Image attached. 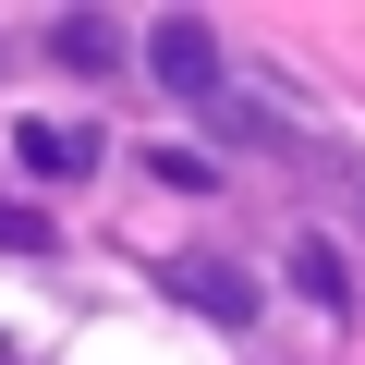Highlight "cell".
<instances>
[{
    "mask_svg": "<svg viewBox=\"0 0 365 365\" xmlns=\"http://www.w3.org/2000/svg\"><path fill=\"white\" fill-rule=\"evenodd\" d=\"M146 73H158L182 110H232V61H220V37H207L195 13H158V25H146Z\"/></svg>",
    "mask_w": 365,
    "mask_h": 365,
    "instance_id": "1",
    "label": "cell"
},
{
    "mask_svg": "<svg viewBox=\"0 0 365 365\" xmlns=\"http://www.w3.org/2000/svg\"><path fill=\"white\" fill-rule=\"evenodd\" d=\"M158 280H170L182 304H195V317H220V329H244V317H256V280H232L220 256H170Z\"/></svg>",
    "mask_w": 365,
    "mask_h": 365,
    "instance_id": "2",
    "label": "cell"
},
{
    "mask_svg": "<svg viewBox=\"0 0 365 365\" xmlns=\"http://www.w3.org/2000/svg\"><path fill=\"white\" fill-rule=\"evenodd\" d=\"M13 158H25L37 182H73V170H98V134H86V122H25Z\"/></svg>",
    "mask_w": 365,
    "mask_h": 365,
    "instance_id": "3",
    "label": "cell"
},
{
    "mask_svg": "<svg viewBox=\"0 0 365 365\" xmlns=\"http://www.w3.org/2000/svg\"><path fill=\"white\" fill-rule=\"evenodd\" d=\"M49 49H61L73 73H122V25H110V13H61V25H49Z\"/></svg>",
    "mask_w": 365,
    "mask_h": 365,
    "instance_id": "4",
    "label": "cell"
},
{
    "mask_svg": "<svg viewBox=\"0 0 365 365\" xmlns=\"http://www.w3.org/2000/svg\"><path fill=\"white\" fill-rule=\"evenodd\" d=\"M292 280H304V304H341V244H292Z\"/></svg>",
    "mask_w": 365,
    "mask_h": 365,
    "instance_id": "5",
    "label": "cell"
},
{
    "mask_svg": "<svg viewBox=\"0 0 365 365\" xmlns=\"http://www.w3.org/2000/svg\"><path fill=\"white\" fill-rule=\"evenodd\" d=\"M146 170H158V182H170V195H207V182H220V170H207V158H195V146H146Z\"/></svg>",
    "mask_w": 365,
    "mask_h": 365,
    "instance_id": "6",
    "label": "cell"
}]
</instances>
